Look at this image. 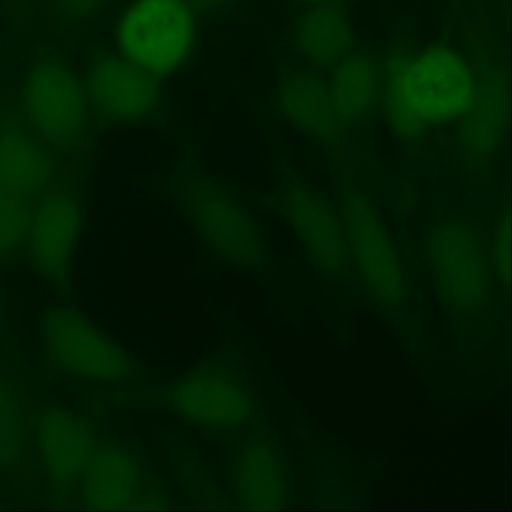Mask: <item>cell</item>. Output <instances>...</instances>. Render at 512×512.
Returning <instances> with one entry per match:
<instances>
[{"instance_id":"cell-1","label":"cell","mask_w":512,"mask_h":512,"mask_svg":"<svg viewBox=\"0 0 512 512\" xmlns=\"http://www.w3.org/2000/svg\"><path fill=\"white\" fill-rule=\"evenodd\" d=\"M258 397L242 367L224 355L201 360L162 385L114 392L117 405L163 410L202 431L248 424Z\"/></svg>"},{"instance_id":"cell-2","label":"cell","mask_w":512,"mask_h":512,"mask_svg":"<svg viewBox=\"0 0 512 512\" xmlns=\"http://www.w3.org/2000/svg\"><path fill=\"white\" fill-rule=\"evenodd\" d=\"M166 189L214 256L238 266L264 267L267 249L255 218L236 190L202 168L196 150L185 153Z\"/></svg>"},{"instance_id":"cell-3","label":"cell","mask_w":512,"mask_h":512,"mask_svg":"<svg viewBox=\"0 0 512 512\" xmlns=\"http://www.w3.org/2000/svg\"><path fill=\"white\" fill-rule=\"evenodd\" d=\"M473 98L471 70L452 51L423 49L389 70L387 104L400 140H416L430 125L463 116Z\"/></svg>"},{"instance_id":"cell-4","label":"cell","mask_w":512,"mask_h":512,"mask_svg":"<svg viewBox=\"0 0 512 512\" xmlns=\"http://www.w3.org/2000/svg\"><path fill=\"white\" fill-rule=\"evenodd\" d=\"M122 57L162 79L180 72L196 44V13L188 0H133L120 17Z\"/></svg>"},{"instance_id":"cell-5","label":"cell","mask_w":512,"mask_h":512,"mask_svg":"<svg viewBox=\"0 0 512 512\" xmlns=\"http://www.w3.org/2000/svg\"><path fill=\"white\" fill-rule=\"evenodd\" d=\"M45 353L71 375L102 383H129L143 375L140 359L71 306H51L42 318Z\"/></svg>"},{"instance_id":"cell-6","label":"cell","mask_w":512,"mask_h":512,"mask_svg":"<svg viewBox=\"0 0 512 512\" xmlns=\"http://www.w3.org/2000/svg\"><path fill=\"white\" fill-rule=\"evenodd\" d=\"M27 125L45 140L64 143L80 130L84 100L68 58L54 43H37L22 85Z\"/></svg>"},{"instance_id":"cell-7","label":"cell","mask_w":512,"mask_h":512,"mask_svg":"<svg viewBox=\"0 0 512 512\" xmlns=\"http://www.w3.org/2000/svg\"><path fill=\"white\" fill-rule=\"evenodd\" d=\"M168 489L138 444L93 436L88 507H165Z\"/></svg>"},{"instance_id":"cell-8","label":"cell","mask_w":512,"mask_h":512,"mask_svg":"<svg viewBox=\"0 0 512 512\" xmlns=\"http://www.w3.org/2000/svg\"><path fill=\"white\" fill-rule=\"evenodd\" d=\"M39 457L54 502L88 507L89 462L93 435L76 411L53 404L38 416Z\"/></svg>"},{"instance_id":"cell-9","label":"cell","mask_w":512,"mask_h":512,"mask_svg":"<svg viewBox=\"0 0 512 512\" xmlns=\"http://www.w3.org/2000/svg\"><path fill=\"white\" fill-rule=\"evenodd\" d=\"M348 243L371 296L389 313L401 312L406 296L402 264L370 200L355 188L344 196Z\"/></svg>"},{"instance_id":"cell-10","label":"cell","mask_w":512,"mask_h":512,"mask_svg":"<svg viewBox=\"0 0 512 512\" xmlns=\"http://www.w3.org/2000/svg\"><path fill=\"white\" fill-rule=\"evenodd\" d=\"M428 254L439 294L451 309L470 314L489 297V273L481 240L471 227L451 221L428 236Z\"/></svg>"},{"instance_id":"cell-11","label":"cell","mask_w":512,"mask_h":512,"mask_svg":"<svg viewBox=\"0 0 512 512\" xmlns=\"http://www.w3.org/2000/svg\"><path fill=\"white\" fill-rule=\"evenodd\" d=\"M228 460L232 503L243 508H278L287 502L288 479L276 440L260 404Z\"/></svg>"},{"instance_id":"cell-12","label":"cell","mask_w":512,"mask_h":512,"mask_svg":"<svg viewBox=\"0 0 512 512\" xmlns=\"http://www.w3.org/2000/svg\"><path fill=\"white\" fill-rule=\"evenodd\" d=\"M160 79L121 55L98 52L88 65V92L98 112L115 121L148 124L164 114Z\"/></svg>"},{"instance_id":"cell-13","label":"cell","mask_w":512,"mask_h":512,"mask_svg":"<svg viewBox=\"0 0 512 512\" xmlns=\"http://www.w3.org/2000/svg\"><path fill=\"white\" fill-rule=\"evenodd\" d=\"M82 208L75 186L51 190L32 215L30 252L35 268L55 290L66 294L80 237Z\"/></svg>"},{"instance_id":"cell-14","label":"cell","mask_w":512,"mask_h":512,"mask_svg":"<svg viewBox=\"0 0 512 512\" xmlns=\"http://www.w3.org/2000/svg\"><path fill=\"white\" fill-rule=\"evenodd\" d=\"M268 199V206L283 212L296 229L317 267L324 270L342 267L344 236L322 197L306 186L291 183Z\"/></svg>"},{"instance_id":"cell-15","label":"cell","mask_w":512,"mask_h":512,"mask_svg":"<svg viewBox=\"0 0 512 512\" xmlns=\"http://www.w3.org/2000/svg\"><path fill=\"white\" fill-rule=\"evenodd\" d=\"M51 161L21 124L0 128V194L29 196L47 181Z\"/></svg>"},{"instance_id":"cell-16","label":"cell","mask_w":512,"mask_h":512,"mask_svg":"<svg viewBox=\"0 0 512 512\" xmlns=\"http://www.w3.org/2000/svg\"><path fill=\"white\" fill-rule=\"evenodd\" d=\"M273 107L283 119L307 132L327 128L333 114L329 93L316 80L299 75L279 81Z\"/></svg>"},{"instance_id":"cell-17","label":"cell","mask_w":512,"mask_h":512,"mask_svg":"<svg viewBox=\"0 0 512 512\" xmlns=\"http://www.w3.org/2000/svg\"><path fill=\"white\" fill-rule=\"evenodd\" d=\"M295 41L298 49L316 61H329L347 44V30L341 15L328 7H315L299 20Z\"/></svg>"},{"instance_id":"cell-18","label":"cell","mask_w":512,"mask_h":512,"mask_svg":"<svg viewBox=\"0 0 512 512\" xmlns=\"http://www.w3.org/2000/svg\"><path fill=\"white\" fill-rule=\"evenodd\" d=\"M375 87V71L364 58L343 61L334 74L329 94L332 111L339 117L354 116L369 104Z\"/></svg>"},{"instance_id":"cell-19","label":"cell","mask_w":512,"mask_h":512,"mask_svg":"<svg viewBox=\"0 0 512 512\" xmlns=\"http://www.w3.org/2000/svg\"><path fill=\"white\" fill-rule=\"evenodd\" d=\"M29 433L24 402L7 379L0 376V466L12 464L21 456Z\"/></svg>"},{"instance_id":"cell-20","label":"cell","mask_w":512,"mask_h":512,"mask_svg":"<svg viewBox=\"0 0 512 512\" xmlns=\"http://www.w3.org/2000/svg\"><path fill=\"white\" fill-rule=\"evenodd\" d=\"M32 213L27 200L0 194V261L12 259L29 239Z\"/></svg>"},{"instance_id":"cell-21","label":"cell","mask_w":512,"mask_h":512,"mask_svg":"<svg viewBox=\"0 0 512 512\" xmlns=\"http://www.w3.org/2000/svg\"><path fill=\"white\" fill-rule=\"evenodd\" d=\"M105 2L106 0H52L51 16L59 31L68 32L93 17Z\"/></svg>"},{"instance_id":"cell-22","label":"cell","mask_w":512,"mask_h":512,"mask_svg":"<svg viewBox=\"0 0 512 512\" xmlns=\"http://www.w3.org/2000/svg\"><path fill=\"white\" fill-rule=\"evenodd\" d=\"M495 234V267L504 282L509 278V231L508 214L503 212Z\"/></svg>"},{"instance_id":"cell-23","label":"cell","mask_w":512,"mask_h":512,"mask_svg":"<svg viewBox=\"0 0 512 512\" xmlns=\"http://www.w3.org/2000/svg\"><path fill=\"white\" fill-rule=\"evenodd\" d=\"M196 15L214 16L225 11L231 0H188Z\"/></svg>"},{"instance_id":"cell-24","label":"cell","mask_w":512,"mask_h":512,"mask_svg":"<svg viewBox=\"0 0 512 512\" xmlns=\"http://www.w3.org/2000/svg\"><path fill=\"white\" fill-rule=\"evenodd\" d=\"M3 4L9 8L11 11L15 13H20L21 11L28 8V0H1Z\"/></svg>"},{"instance_id":"cell-25","label":"cell","mask_w":512,"mask_h":512,"mask_svg":"<svg viewBox=\"0 0 512 512\" xmlns=\"http://www.w3.org/2000/svg\"><path fill=\"white\" fill-rule=\"evenodd\" d=\"M1 327H2V316H1V311H0V331H1Z\"/></svg>"}]
</instances>
